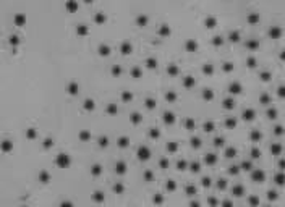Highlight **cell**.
Instances as JSON below:
<instances>
[{
	"label": "cell",
	"instance_id": "11",
	"mask_svg": "<svg viewBox=\"0 0 285 207\" xmlns=\"http://www.w3.org/2000/svg\"><path fill=\"white\" fill-rule=\"evenodd\" d=\"M190 207H199V202H190Z\"/></svg>",
	"mask_w": 285,
	"mask_h": 207
},
{
	"label": "cell",
	"instance_id": "12",
	"mask_svg": "<svg viewBox=\"0 0 285 207\" xmlns=\"http://www.w3.org/2000/svg\"><path fill=\"white\" fill-rule=\"evenodd\" d=\"M154 201H156V202H162V196H156V197H154Z\"/></svg>",
	"mask_w": 285,
	"mask_h": 207
},
{
	"label": "cell",
	"instance_id": "4",
	"mask_svg": "<svg viewBox=\"0 0 285 207\" xmlns=\"http://www.w3.org/2000/svg\"><path fill=\"white\" fill-rule=\"evenodd\" d=\"M275 183H277V185H285V175H277L275 176Z\"/></svg>",
	"mask_w": 285,
	"mask_h": 207
},
{
	"label": "cell",
	"instance_id": "5",
	"mask_svg": "<svg viewBox=\"0 0 285 207\" xmlns=\"http://www.w3.org/2000/svg\"><path fill=\"white\" fill-rule=\"evenodd\" d=\"M250 204L253 205V207L259 205V197H256V196H251V197H250Z\"/></svg>",
	"mask_w": 285,
	"mask_h": 207
},
{
	"label": "cell",
	"instance_id": "8",
	"mask_svg": "<svg viewBox=\"0 0 285 207\" xmlns=\"http://www.w3.org/2000/svg\"><path fill=\"white\" fill-rule=\"evenodd\" d=\"M225 186H227V181H225V180H220V181H219V188H220V189H225Z\"/></svg>",
	"mask_w": 285,
	"mask_h": 207
},
{
	"label": "cell",
	"instance_id": "6",
	"mask_svg": "<svg viewBox=\"0 0 285 207\" xmlns=\"http://www.w3.org/2000/svg\"><path fill=\"white\" fill-rule=\"evenodd\" d=\"M186 192H188V196H194L196 188H194V186H188V188H186Z\"/></svg>",
	"mask_w": 285,
	"mask_h": 207
},
{
	"label": "cell",
	"instance_id": "2",
	"mask_svg": "<svg viewBox=\"0 0 285 207\" xmlns=\"http://www.w3.org/2000/svg\"><path fill=\"white\" fill-rule=\"evenodd\" d=\"M253 180L254 181H264V172H254Z\"/></svg>",
	"mask_w": 285,
	"mask_h": 207
},
{
	"label": "cell",
	"instance_id": "7",
	"mask_svg": "<svg viewBox=\"0 0 285 207\" xmlns=\"http://www.w3.org/2000/svg\"><path fill=\"white\" fill-rule=\"evenodd\" d=\"M222 205H224V207H233L232 201H228V199H225V201H224V202H222Z\"/></svg>",
	"mask_w": 285,
	"mask_h": 207
},
{
	"label": "cell",
	"instance_id": "9",
	"mask_svg": "<svg viewBox=\"0 0 285 207\" xmlns=\"http://www.w3.org/2000/svg\"><path fill=\"white\" fill-rule=\"evenodd\" d=\"M207 202H209V204H211L212 207H216V205H217V201L214 199V197H209V199H207Z\"/></svg>",
	"mask_w": 285,
	"mask_h": 207
},
{
	"label": "cell",
	"instance_id": "1",
	"mask_svg": "<svg viewBox=\"0 0 285 207\" xmlns=\"http://www.w3.org/2000/svg\"><path fill=\"white\" fill-rule=\"evenodd\" d=\"M232 192H233V196L240 197V196H243L245 189H243V186H233V188H232Z\"/></svg>",
	"mask_w": 285,
	"mask_h": 207
},
{
	"label": "cell",
	"instance_id": "10",
	"mask_svg": "<svg viewBox=\"0 0 285 207\" xmlns=\"http://www.w3.org/2000/svg\"><path fill=\"white\" fill-rule=\"evenodd\" d=\"M203 185H204V186H209V185H211V183H209V178H203Z\"/></svg>",
	"mask_w": 285,
	"mask_h": 207
},
{
	"label": "cell",
	"instance_id": "3",
	"mask_svg": "<svg viewBox=\"0 0 285 207\" xmlns=\"http://www.w3.org/2000/svg\"><path fill=\"white\" fill-rule=\"evenodd\" d=\"M277 197H279V194L275 191H269L267 192V199L269 201H277Z\"/></svg>",
	"mask_w": 285,
	"mask_h": 207
}]
</instances>
